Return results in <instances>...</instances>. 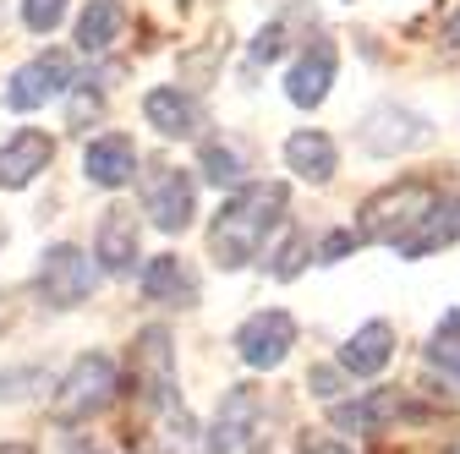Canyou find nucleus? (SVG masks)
<instances>
[{
	"mask_svg": "<svg viewBox=\"0 0 460 454\" xmlns=\"http://www.w3.org/2000/svg\"><path fill=\"white\" fill-rule=\"evenodd\" d=\"M143 296H148V301H170V307H181V301H192V296H198V279L181 268V258H154V263L143 268Z\"/></svg>",
	"mask_w": 460,
	"mask_h": 454,
	"instance_id": "6ab92c4d",
	"label": "nucleus"
},
{
	"mask_svg": "<svg viewBox=\"0 0 460 454\" xmlns=\"http://www.w3.org/2000/svg\"><path fill=\"white\" fill-rule=\"evenodd\" d=\"M455 236H460V197H444V203L422 219V231H417L411 241H400V252H406V258H428V252L449 247Z\"/></svg>",
	"mask_w": 460,
	"mask_h": 454,
	"instance_id": "aec40b11",
	"label": "nucleus"
},
{
	"mask_svg": "<svg viewBox=\"0 0 460 454\" xmlns=\"http://www.w3.org/2000/svg\"><path fill=\"white\" fill-rule=\"evenodd\" d=\"M143 116H148V127H154L159 137H192V132L203 127L198 99L181 93V88H148V93H143Z\"/></svg>",
	"mask_w": 460,
	"mask_h": 454,
	"instance_id": "f8f14e48",
	"label": "nucleus"
},
{
	"mask_svg": "<svg viewBox=\"0 0 460 454\" xmlns=\"http://www.w3.org/2000/svg\"><path fill=\"white\" fill-rule=\"evenodd\" d=\"M438 203H444V192H438L433 181H394V187H384V192H373V197L362 203L357 236H362V241H389V247H400V241H411V236L422 231V219H428Z\"/></svg>",
	"mask_w": 460,
	"mask_h": 454,
	"instance_id": "f03ea898",
	"label": "nucleus"
},
{
	"mask_svg": "<svg viewBox=\"0 0 460 454\" xmlns=\"http://www.w3.org/2000/svg\"><path fill=\"white\" fill-rule=\"evenodd\" d=\"M258 416H263V400H258V389L236 383V389H225V400H219V416H214V432H208V449L214 454H252V432H258Z\"/></svg>",
	"mask_w": 460,
	"mask_h": 454,
	"instance_id": "423d86ee",
	"label": "nucleus"
},
{
	"mask_svg": "<svg viewBox=\"0 0 460 454\" xmlns=\"http://www.w3.org/2000/svg\"><path fill=\"white\" fill-rule=\"evenodd\" d=\"M449 39H460V17H455V22H449Z\"/></svg>",
	"mask_w": 460,
	"mask_h": 454,
	"instance_id": "2f4dec72",
	"label": "nucleus"
},
{
	"mask_svg": "<svg viewBox=\"0 0 460 454\" xmlns=\"http://www.w3.org/2000/svg\"><path fill=\"white\" fill-rule=\"evenodd\" d=\"M406 400H400V389H378V394H362L357 406H334V427L345 432H378L389 422H400Z\"/></svg>",
	"mask_w": 460,
	"mask_h": 454,
	"instance_id": "f3484780",
	"label": "nucleus"
},
{
	"mask_svg": "<svg viewBox=\"0 0 460 454\" xmlns=\"http://www.w3.org/2000/svg\"><path fill=\"white\" fill-rule=\"evenodd\" d=\"M0 454H33L28 443H0Z\"/></svg>",
	"mask_w": 460,
	"mask_h": 454,
	"instance_id": "7c9ffc66",
	"label": "nucleus"
},
{
	"mask_svg": "<svg viewBox=\"0 0 460 454\" xmlns=\"http://www.w3.org/2000/svg\"><path fill=\"white\" fill-rule=\"evenodd\" d=\"M203 176H208L214 187H236V176H242V159L230 153V148H219V143H208V148H203Z\"/></svg>",
	"mask_w": 460,
	"mask_h": 454,
	"instance_id": "5701e85b",
	"label": "nucleus"
},
{
	"mask_svg": "<svg viewBox=\"0 0 460 454\" xmlns=\"http://www.w3.org/2000/svg\"><path fill=\"white\" fill-rule=\"evenodd\" d=\"M66 88H72V55L44 49V55H33L28 66L12 72L6 104H12V109H39V104H49L55 93H66Z\"/></svg>",
	"mask_w": 460,
	"mask_h": 454,
	"instance_id": "39448f33",
	"label": "nucleus"
},
{
	"mask_svg": "<svg viewBox=\"0 0 460 454\" xmlns=\"http://www.w3.org/2000/svg\"><path fill=\"white\" fill-rule=\"evenodd\" d=\"M285 164H291L302 181H329L340 153H334L329 132H291V137H285Z\"/></svg>",
	"mask_w": 460,
	"mask_h": 454,
	"instance_id": "a211bd4d",
	"label": "nucleus"
},
{
	"mask_svg": "<svg viewBox=\"0 0 460 454\" xmlns=\"http://www.w3.org/2000/svg\"><path fill=\"white\" fill-rule=\"evenodd\" d=\"M83 170H88V181L104 187V192L127 187V181L137 176V148H132V137H127V132H104V137H93L88 153H83Z\"/></svg>",
	"mask_w": 460,
	"mask_h": 454,
	"instance_id": "9d476101",
	"label": "nucleus"
},
{
	"mask_svg": "<svg viewBox=\"0 0 460 454\" xmlns=\"http://www.w3.org/2000/svg\"><path fill=\"white\" fill-rule=\"evenodd\" d=\"M428 362H433V367H444L449 378H460V312H455V307H449V312H444V323L433 328Z\"/></svg>",
	"mask_w": 460,
	"mask_h": 454,
	"instance_id": "4be33fe9",
	"label": "nucleus"
},
{
	"mask_svg": "<svg viewBox=\"0 0 460 454\" xmlns=\"http://www.w3.org/2000/svg\"><path fill=\"white\" fill-rule=\"evenodd\" d=\"M93 252H99V263H104L110 274H127V268L137 263V219H132L127 208H110V214L99 219Z\"/></svg>",
	"mask_w": 460,
	"mask_h": 454,
	"instance_id": "dca6fc26",
	"label": "nucleus"
},
{
	"mask_svg": "<svg viewBox=\"0 0 460 454\" xmlns=\"http://www.w3.org/2000/svg\"><path fill=\"white\" fill-rule=\"evenodd\" d=\"M307 389H318L323 400H329V394H340V378H334L329 367H313V372H307Z\"/></svg>",
	"mask_w": 460,
	"mask_h": 454,
	"instance_id": "cd10ccee",
	"label": "nucleus"
},
{
	"mask_svg": "<svg viewBox=\"0 0 460 454\" xmlns=\"http://www.w3.org/2000/svg\"><path fill=\"white\" fill-rule=\"evenodd\" d=\"M307 454H351V449H345V443H334V438H323V443H313Z\"/></svg>",
	"mask_w": 460,
	"mask_h": 454,
	"instance_id": "c756f323",
	"label": "nucleus"
},
{
	"mask_svg": "<svg viewBox=\"0 0 460 454\" xmlns=\"http://www.w3.org/2000/svg\"><path fill=\"white\" fill-rule=\"evenodd\" d=\"M334 66H340V55H334V44H313L302 61L291 66V77H285V93H291V104H302V109H313V104H323V93L334 88Z\"/></svg>",
	"mask_w": 460,
	"mask_h": 454,
	"instance_id": "ddd939ff",
	"label": "nucleus"
},
{
	"mask_svg": "<svg viewBox=\"0 0 460 454\" xmlns=\"http://www.w3.org/2000/svg\"><path fill=\"white\" fill-rule=\"evenodd\" d=\"M389 356H394V328H389L384 318H373V323H362L351 339H345L340 367H345V372H357V378H373V372L389 367Z\"/></svg>",
	"mask_w": 460,
	"mask_h": 454,
	"instance_id": "2eb2a0df",
	"label": "nucleus"
},
{
	"mask_svg": "<svg viewBox=\"0 0 460 454\" xmlns=\"http://www.w3.org/2000/svg\"><path fill=\"white\" fill-rule=\"evenodd\" d=\"M143 214L159 224V231H187L192 224V181L181 176V170H170V164H148V176H143Z\"/></svg>",
	"mask_w": 460,
	"mask_h": 454,
	"instance_id": "0eeeda50",
	"label": "nucleus"
},
{
	"mask_svg": "<svg viewBox=\"0 0 460 454\" xmlns=\"http://www.w3.org/2000/svg\"><path fill=\"white\" fill-rule=\"evenodd\" d=\"M55 159V143L33 127L12 132L6 148H0V187H28L33 176H44V164Z\"/></svg>",
	"mask_w": 460,
	"mask_h": 454,
	"instance_id": "9b49d317",
	"label": "nucleus"
},
{
	"mask_svg": "<svg viewBox=\"0 0 460 454\" xmlns=\"http://www.w3.org/2000/svg\"><path fill=\"white\" fill-rule=\"evenodd\" d=\"M39 296L49 307H83L93 296V263L77 252V247H49L44 252V268H39Z\"/></svg>",
	"mask_w": 460,
	"mask_h": 454,
	"instance_id": "20e7f679",
	"label": "nucleus"
},
{
	"mask_svg": "<svg viewBox=\"0 0 460 454\" xmlns=\"http://www.w3.org/2000/svg\"><path fill=\"white\" fill-rule=\"evenodd\" d=\"M115 33H121V6H115V0H93V6L77 17V44H83L88 55L110 49Z\"/></svg>",
	"mask_w": 460,
	"mask_h": 454,
	"instance_id": "412c9836",
	"label": "nucleus"
},
{
	"mask_svg": "<svg viewBox=\"0 0 460 454\" xmlns=\"http://www.w3.org/2000/svg\"><path fill=\"white\" fill-rule=\"evenodd\" d=\"M115 400V362L88 351L72 362V372L61 378V389H55V416L61 422H77V416H93Z\"/></svg>",
	"mask_w": 460,
	"mask_h": 454,
	"instance_id": "7ed1b4c3",
	"label": "nucleus"
},
{
	"mask_svg": "<svg viewBox=\"0 0 460 454\" xmlns=\"http://www.w3.org/2000/svg\"><path fill=\"white\" fill-rule=\"evenodd\" d=\"M357 241H362V236H351V231H334V236H329V241H323V258H329V263H334V258H345V252H351V247H357Z\"/></svg>",
	"mask_w": 460,
	"mask_h": 454,
	"instance_id": "bb28decb",
	"label": "nucleus"
},
{
	"mask_svg": "<svg viewBox=\"0 0 460 454\" xmlns=\"http://www.w3.org/2000/svg\"><path fill=\"white\" fill-rule=\"evenodd\" d=\"M61 17H66V0H22V22L33 33H49Z\"/></svg>",
	"mask_w": 460,
	"mask_h": 454,
	"instance_id": "b1692460",
	"label": "nucleus"
},
{
	"mask_svg": "<svg viewBox=\"0 0 460 454\" xmlns=\"http://www.w3.org/2000/svg\"><path fill=\"white\" fill-rule=\"evenodd\" d=\"M428 137H433V127L422 116H411V109H394V104L373 109V116L362 121V143L373 153H406V148H422Z\"/></svg>",
	"mask_w": 460,
	"mask_h": 454,
	"instance_id": "1a4fd4ad",
	"label": "nucleus"
},
{
	"mask_svg": "<svg viewBox=\"0 0 460 454\" xmlns=\"http://www.w3.org/2000/svg\"><path fill=\"white\" fill-rule=\"evenodd\" d=\"M137 367L148 378V400L159 411L176 406V362H170V334L164 328H143L137 334Z\"/></svg>",
	"mask_w": 460,
	"mask_h": 454,
	"instance_id": "4468645a",
	"label": "nucleus"
},
{
	"mask_svg": "<svg viewBox=\"0 0 460 454\" xmlns=\"http://www.w3.org/2000/svg\"><path fill=\"white\" fill-rule=\"evenodd\" d=\"M88 116H99V99H93V93H83V99L72 104V127H83Z\"/></svg>",
	"mask_w": 460,
	"mask_h": 454,
	"instance_id": "c85d7f7f",
	"label": "nucleus"
},
{
	"mask_svg": "<svg viewBox=\"0 0 460 454\" xmlns=\"http://www.w3.org/2000/svg\"><path fill=\"white\" fill-rule=\"evenodd\" d=\"M279 208H285V187L279 181L242 187L208 224V258L219 268H247L258 258V247H263V236H269V224H274Z\"/></svg>",
	"mask_w": 460,
	"mask_h": 454,
	"instance_id": "f257e3e1",
	"label": "nucleus"
},
{
	"mask_svg": "<svg viewBox=\"0 0 460 454\" xmlns=\"http://www.w3.org/2000/svg\"><path fill=\"white\" fill-rule=\"evenodd\" d=\"M279 49H285V28L274 22V28H263V33H258V44H252V61H274Z\"/></svg>",
	"mask_w": 460,
	"mask_h": 454,
	"instance_id": "a878e982",
	"label": "nucleus"
},
{
	"mask_svg": "<svg viewBox=\"0 0 460 454\" xmlns=\"http://www.w3.org/2000/svg\"><path fill=\"white\" fill-rule=\"evenodd\" d=\"M291 345H296V323H291V312H279V307H274V312H252V318L236 328V351H242V362L258 367V372L279 367Z\"/></svg>",
	"mask_w": 460,
	"mask_h": 454,
	"instance_id": "6e6552de",
	"label": "nucleus"
},
{
	"mask_svg": "<svg viewBox=\"0 0 460 454\" xmlns=\"http://www.w3.org/2000/svg\"><path fill=\"white\" fill-rule=\"evenodd\" d=\"M302 258H307L302 241H285V247L269 258V263H274V279H296V274H302Z\"/></svg>",
	"mask_w": 460,
	"mask_h": 454,
	"instance_id": "393cba45",
	"label": "nucleus"
}]
</instances>
